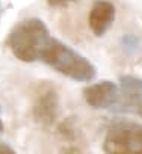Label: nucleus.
<instances>
[{"instance_id":"1","label":"nucleus","mask_w":142,"mask_h":154,"mask_svg":"<svg viewBox=\"0 0 142 154\" xmlns=\"http://www.w3.org/2000/svg\"><path fill=\"white\" fill-rule=\"evenodd\" d=\"M39 60L76 82H91L97 75L95 66L85 56L54 38H50Z\"/></svg>"},{"instance_id":"2","label":"nucleus","mask_w":142,"mask_h":154,"mask_svg":"<svg viewBox=\"0 0 142 154\" xmlns=\"http://www.w3.org/2000/svg\"><path fill=\"white\" fill-rule=\"evenodd\" d=\"M51 35L44 21L27 18L18 23L8 36V45L12 54L23 62H36L48 44Z\"/></svg>"},{"instance_id":"3","label":"nucleus","mask_w":142,"mask_h":154,"mask_svg":"<svg viewBox=\"0 0 142 154\" xmlns=\"http://www.w3.org/2000/svg\"><path fill=\"white\" fill-rule=\"evenodd\" d=\"M103 149L104 154H142V124L113 122L107 128Z\"/></svg>"},{"instance_id":"4","label":"nucleus","mask_w":142,"mask_h":154,"mask_svg":"<svg viewBox=\"0 0 142 154\" xmlns=\"http://www.w3.org/2000/svg\"><path fill=\"white\" fill-rule=\"evenodd\" d=\"M83 97L85 101L94 109L116 110L121 101V91L113 82L104 80L86 86L83 89Z\"/></svg>"},{"instance_id":"5","label":"nucleus","mask_w":142,"mask_h":154,"mask_svg":"<svg viewBox=\"0 0 142 154\" xmlns=\"http://www.w3.org/2000/svg\"><path fill=\"white\" fill-rule=\"evenodd\" d=\"M121 101L116 112H130L142 116V79L122 75L119 79Z\"/></svg>"},{"instance_id":"6","label":"nucleus","mask_w":142,"mask_h":154,"mask_svg":"<svg viewBox=\"0 0 142 154\" xmlns=\"http://www.w3.org/2000/svg\"><path fill=\"white\" fill-rule=\"evenodd\" d=\"M115 20V6L107 0H95L91 6L88 23L89 29L97 35L103 36L112 26Z\"/></svg>"},{"instance_id":"7","label":"nucleus","mask_w":142,"mask_h":154,"mask_svg":"<svg viewBox=\"0 0 142 154\" xmlns=\"http://www.w3.org/2000/svg\"><path fill=\"white\" fill-rule=\"evenodd\" d=\"M56 97L57 95L51 89L44 91L38 97L35 109H33V113H35L38 121H41V122H51L53 121V118L56 115V107H57V98Z\"/></svg>"},{"instance_id":"8","label":"nucleus","mask_w":142,"mask_h":154,"mask_svg":"<svg viewBox=\"0 0 142 154\" xmlns=\"http://www.w3.org/2000/svg\"><path fill=\"white\" fill-rule=\"evenodd\" d=\"M73 2H76V0H47V3L53 8H62V6H66Z\"/></svg>"},{"instance_id":"9","label":"nucleus","mask_w":142,"mask_h":154,"mask_svg":"<svg viewBox=\"0 0 142 154\" xmlns=\"http://www.w3.org/2000/svg\"><path fill=\"white\" fill-rule=\"evenodd\" d=\"M0 154H17L9 145L6 143H0Z\"/></svg>"},{"instance_id":"10","label":"nucleus","mask_w":142,"mask_h":154,"mask_svg":"<svg viewBox=\"0 0 142 154\" xmlns=\"http://www.w3.org/2000/svg\"><path fill=\"white\" fill-rule=\"evenodd\" d=\"M2 131H3V122L0 121V133H2Z\"/></svg>"},{"instance_id":"11","label":"nucleus","mask_w":142,"mask_h":154,"mask_svg":"<svg viewBox=\"0 0 142 154\" xmlns=\"http://www.w3.org/2000/svg\"><path fill=\"white\" fill-rule=\"evenodd\" d=\"M0 112H2V107H0Z\"/></svg>"}]
</instances>
